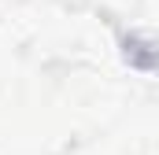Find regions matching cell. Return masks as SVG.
Wrapping results in <instances>:
<instances>
[{
    "label": "cell",
    "mask_w": 159,
    "mask_h": 155,
    "mask_svg": "<svg viewBox=\"0 0 159 155\" xmlns=\"http://www.w3.org/2000/svg\"><path fill=\"white\" fill-rule=\"evenodd\" d=\"M122 55L133 70L159 74V37L156 33H126L122 37Z\"/></svg>",
    "instance_id": "1"
}]
</instances>
